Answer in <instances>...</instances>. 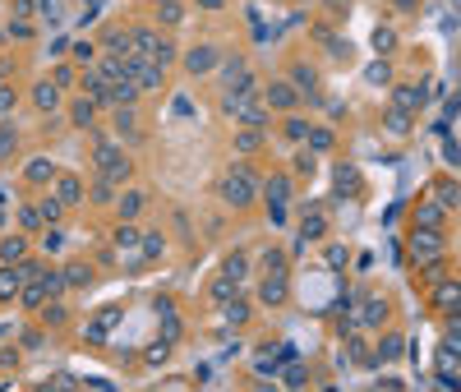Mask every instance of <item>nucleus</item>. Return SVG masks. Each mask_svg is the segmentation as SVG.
Wrapping results in <instances>:
<instances>
[{"instance_id":"6","label":"nucleus","mask_w":461,"mask_h":392,"mask_svg":"<svg viewBox=\"0 0 461 392\" xmlns=\"http://www.w3.org/2000/svg\"><path fill=\"white\" fill-rule=\"evenodd\" d=\"M259 296H263V305H281V300H286V272H272V277H263Z\"/></svg>"},{"instance_id":"20","label":"nucleus","mask_w":461,"mask_h":392,"mask_svg":"<svg viewBox=\"0 0 461 392\" xmlns=\"http://www.w3.org/2000/svg\"><path fill=\"white\" fill-rule=\"evenodd\" d=\"M360 323H365V328H378V323H383V305H378V300H369V305H365V319H360Z\"/></svg>"},{"instance_id":"8","label":"nucleus","mask_w":461,"mask_h":392,"mask_svg":"<svg viewBox=\"0 0 461 392\" xmlns=\"http://www.w3.org/2000/svg\"><path fill=\"white\" fill-rule=\"evenodd\" d=\"M56 199H61V203H78V199H83L78 175H61V180H56Z\"/></svg>"},{"instance_id":"32","label":"nucleus","mask_w":461,"mask_h":392,"mask_svg":"<svg viewBox=\"0 0 461 392\" xmlns=\"http://www.w3.org/2000/svg\"><path fill=\"white\" fill-rule=\"evenodd\" d=\"M115 244H125V249H130V244H139V231H134V227H120V235H115Z\"/></svg>"},{"instance_id":"25","label":"nucleus","mask_w":461,"mask_h":392,"mask_svg":"<svg viewBox=\"0 0 461 392\" xmlns=\"http://www.w3.org/2000/svg\"><path fill=\"white\" fill-rule=\"evenodd\" d=\"M318 235H323V217H309L305 231H300V244H305V240H318Z\"/></svg>"},{"instance_id":"29","label":"nucleus","mask_w":461,"mask_h":392,"mask_svg":"<svg viewBox=\"0 0 461 392\" xmlns=\"http://www.w3.org/2000/svg\"><path fill=\"white\" fill-rule=\"evenodd\" d=\"M162 24H180V5L175 0H162Z\"/></svg>"},{"instance_id":"33","label":"nucleus","mask_w":461,"mask_h":392,"mask_svg":"<svg viewBox=\"0 0 461 392\" xmlns=\"http://www.w3.org/2000/svg\"><path fill=\"white\" fill-rule=\"evenodd\" d=\"M83 282H88V268H70L65 272V287H83Z\"/></svg>"},{"instance_id":"5","label":"nucleus","mask_w":461,"mask_h":392,"mask_svg":"<svg viewBox=\"0 0 461 392\" xmlns=\"http://www.w3.org/2000/svg\"><path fill=\"white\" fill-rule=\"evenodd\" d=\"M24 282H28V272H24V268H9V263H5V268H0V300H14L19 291H24Z\"/></svg>"},{"instance_id":"3","label":"nucleus","mask_w":461,"mask_h":392,"mask_svg":"<svg viewBox=\"0 0 461 392\" xmlns=\"http://www.w3.org/2000/svg\"><path fill=\"white\" fill-rule=\"evenodd\" d=\"M438 254H443V235L429 231V227H415V235H410V259L429 263V259H438Z\"/></svg>"},{"instance_id":"41","label":"nucleus","mask_w":461,"mask_h":392,"mask_svg":"<svg viewBox=\"0 0 461 392\" xmlns=\"http://www.w3.org/2000/svg\"><path fill=\"white\" fill-rule=\"evenodd\" d=\"M457 328H461V296H457Z\"/></svg>"},{"instance_id":"18","label":"nucleus","mask_w":461,"mask_h":392,"mask_svg":"<svg viewBox=\"0 0 461 392\" xmlns=\"http://www.w3.org/2000/svg\"><path fill=\"white\" fill-rule=\"evenodd\" d=\"M268 199H272V208H286V180H281V175H272V185H268Z\"/></svg>"},{"instance_id":"1","label":"nucleus","mask_w":461,"mask_h":392,"mask_svg":"<svg viewBox=\"0 0 461 392\" xmlns=\"http://www.w3.org/2000/svg\"><path fill=\"white\" fill-rule=\"evenodd\" d=\"M97 171H102L106 175V180H111V185H120V180H130V171H134V166H130V157H125L120 153V143H111V139H102V143H97Z\"/></svg>"},{"instance_id":"11","label":"nucleus","mask_w":461,"mask_h":392,"mask_svg":"<svg viewBox=\"0 0 461 392\" xmlns=\"http://www.w3.org/2000/svg\"><path fill=\"white\" fill-rule=\"evenodd\" d=\"M33 102L42 106V111H56V106H61V93H56V83H37Z\"/></svg>"},{"instance_id":"38","label":"nucleus","mask_w":461,"mask_h":392,"mask_svg":"<svg viewBox=\"0 0 461 392\" xmlns=\"http://www.w3.org/2000/svg\"><path fill=\"white\" fill-rule=\"evenodd\" d=\"M438 199H443V203H457V199H461L457 185H438Z\"/></svg>"},{"instance_id":"13","label":"nucleus","mask_w":461,"mask_h":392,"mask_svg":"<svg viewBox=\"0 0 461 392\" xmlns=\"http://www.w3.org/2000/svg\"><path fill=\"white\" fill-rule=\"evenodd\" d=\"M291 83H296V88H305L309 97L318 93V78H314V70H309V65H296V70H291Z\"/></svg>"},{"instance_id":"19","label":"nucleus","mask_w":461,"mask_h":392,"mask_svg":"<svg viewBox=\"0 0 461 392\" xmlns=\"http://www.w3.org/2000/svg\"><path fill=\"white\" fill-rule=\"evenodd\" d=\"M263 272H286V259H281V249H268V254H263Z\"/></svg>"},{"instance_id":"10","label":"nucleus","mask_w":461,"mask_h":392,"mask_svg":"<svg viewBox=\"0 0 461 392\" xmlns=\"http://www.w3.org/2000/svg\"><path fill=\"white\" fill-rule=\"evenodd\" d=\"M415 227H429V231H438V227H443V208H438V203H425V208L415 212Z\"/></svg>"},{"instance_id":"15","label":"nucleus","mask_w":461,"mask_h":392,"mask_svg":"<svg viewBox=\"0 0 461 392\" xmlns=\"http://www.w3.org/2000/svg\"><path fill=\"white\" fill-rule=\"evenodd\" d=\"M259 130H254V125H244V130L240 134H235V148H240V153H254V148H259Z\"/></svg>"},{"instance_id":"2","label":"nucleus","mask_w":461,"mask_h":392,"mask_svg":"<svg viewBox=\"0 0 461 392\" xmlns=\"http://www.w3.org/2000/svg\"><path fill=\"white\" fill-rule=\"evenodd\" d=\"M222 199H227L231 208H249V203H254V175H249V166H235L227 180H222Z\"/></svg>"},{"instance_id":"23","label":"nucleus","mask_w":461,"mask_h":392,"mask_svg":"<svg viewBox=\"0 0 461 392\" xmlns=\"http://www.w3.org/2000/svg\"><path fill=\"white\" fill-rule=\"evenodd\" d=\"M286 139H309V125L300 120V115H291V120H286Z\"/></svg>"},{"instance_id":"28","label":"nucleus","mask_w":461,"mask_h":392,"mask_svg":"<svg viewBox=\"0 0 461 392\" xmlns=\"http://www.w3.org/2000/svg\"><path fill=\"white\" fill-rule=\"evenodd\" d=\"M227 319H231V323H244V319H249V305H244V300H235V305H227Z\"/></svg>"},{"instance_id":"21","label":"nucleus","mask_w":461,"mask_h":392,"mask_svg":"<svg viewBox=\"0 0 461 392\" xmlns=\"http://www.w3.org/2000/svg\"><path fill=\"white\" fill-rule=\"evenodd\" d=\"M244 272H249V263H244V254H235V259H227V277L244 282Z\"/></svg>"},{"instance_id":"22","label":"nucleus","mask_w":461,"mask_h":392,"mask_svg":"<svg viewBox=\"0 0 461 392\" xmlns=\"http://www.w3.org/2000/svg\"><path fill=\"white\" fill-rule=\"evenodd\" d=\"M130 46H134V37H125V33H111V37H106V51H130Z\"/></svg>"},{"instance_id":"27","label":"nucleus","mask_w":461,"mask_h":392,"mask_svg":"<svg viewBox=\"0 0 461 392\" xmlns=\"http://www.w3.org/2000/svg\"><path fill=\"white\" fill-rule=\"evenodd\" d=\"M143 254H148V259H162V235H143Z\"/></svg>"},{"instance_id":"30","label":"nucleus","mask_w":461,"mask_h":392,"mask_svg":"<svg viewBox=\"0 0 461 392\" xmlns=\"http://www.w3.org/2000/svg\"><path fill=\"white\" fill-rule=\"evenodd\" d=\"M378 351H383L378 360H397V351H401V337H383V346H378Z\"/></svg>"},{"instance_id":"9","label":"nucleus","mask_w":461,"mask_h":392,"mask_svg":"<svg viewBox=\"0 0 461 392\" xmlns=\"http://www.w3.org/2000/svg\"><path fill=\"white\" fill-rule=\"evenodd\" d=\"M24 249H28L24 235H5V240H0V263H19V259H24Z\"/></svg>"},{"instance_id":"39","label":"nucleus","mask_w":461,"mask_h":392,"mask_svg":"<svg viewBox=\"0 0 461 392\" xmlns=\"http://www.w3.org/2000/svg\"><path fill=\"white\" fill-rule=\"evenodd\" d=\"M9 106H14V93L5 88V93H0V111H9Z\"/></svg>"},{"instance_id":"35","label":"nucleus","mask_w":461,"mask_h":392,"mask_svg":"<svg viewBox=\"0 0 461 392\" xmlns=\"http://www.w3.org/2000/svg\"><path fill=\"white\" fill-rule=\"evenodd\" d=\"M93 199H97V203L111 199V180H106V175H102V185H93Z\"/></svg>"},{"instance_id":"26","label":"nucleus","mask_w":461,"mask_h":392,"mask_svg":"<svg viewBox=\"0 0 461 392\" xmlns=\"http://www.w3.org/2000/svg\"><path fill=\"white\" fill-rule=\"evenodd\" d=\"M37 208H42L46 222H61V208H65V203H61V199H46V203H37Z\"/></svg>"},{"instance_id":"17","label":"nucleus","mask_w":461,"mask_h":392,"mask_svg":"<svg viewBox=\"0 0 461 392\" xmlns=\"http://www.w3.org/2000/svg\"><path fill=\"white\" fill-rule=\"evenodd\" d=\"M309 148L314 153H328L332 148V130H323V125H318V130H309Z\"/></svg>"},{"instance_id":"4","label":"nucleus","mask_w":461,"mask_h":392,"mask_svg":"<svg viewBox=\"0 0 461 392\" xmlns=\"http://www.w3.org/2000/svg\"><path fill=\"white\" fill-rule=\"evenodd\" d=\"M263 102H268L272 111H296V106H300V88H296V83H286V78H277V83H268Z\"/></svg>"},{"instance_id":"31","label":"nucleus","mask_w":461,"mask_h":392,"mask_svg":"<svg viewBox=\"0 0 461 392\" xmlns=\"http://www.w3.org/2000/svg\"><path fill=\"white\" fill-rule=\"evenodd\" d=\"M457 296H461L457 282H452V287H438V305H457Z\"/></svg>"},{"instance_id":"40","label":"nucleus","mask_w":461,"mask_h":392,"mask_svg":"<svg viewBox=\"0 0 461 392\" xmlns=\"http://www.w3.org/2000/svg\"><path fill=\"white\" fill-rule=\"evenodd\" d=\"M199 5H203V9H222V0H199Z\"/></svg>"},{"instance_id":"37","label":"nucleus","mask_w":461,"mask_h":392,"mask_svg":"<svg viewBox=\"0 0 461 392\" xmlns=\"http://www.w3.org/2000/svg\"><path fill=\"white\" fill-rule=\"evenodd\" d=\"M254 374H268V378H272V374H277V360H272V356L259 360V365H254Z\"/></svg>"},{"instance_id":"36","label":"nucleus","mask_w":461,"mask_h":392,"mask_svg":"<svg viewBox=\"0 0 461 392\" xmlns=\"http://www.w3.org/2000/svg\"><path fill=\"white\" fill-rule=\"evenodd\" d=\"M305 378H309L305 365H291V369H286V383H305Z\"/></svg>"},{"instance_id":"34","label":"nucleus","mask_w":461,"mask_h":392,"mask_svg":"<svg viewBox=\"0 0 461 392\" xmlns=\"http://www.w3.org/2000/svg\"><path fill=\"white\" fill-rule=\"evenodd\" d=\"M337 190H346V194H351V190H356V171H351V166H346V171H341V175H337Z\"/></svg>"},{"instance_id":"7","label":"nucleus","mask_w":461,"mask_h":392,"mask_svg":"<svg viewBox=\"0 0 461 392\" xmlns=\"http://www.w3.org/2000/svg\"><path fill=\"white\" fill-rule=\"evenodd\" d=\"M212 65H217V51H212V46H194V51L185 56V70L190 74H208Z\"/></svg>"},{"instance_id":"16","label":"nucleus","mask_w":461,"mask_h":392,"mask_svg":"<svg viewBox=\"0 0 461 392\" xmlns=\"http://www.w3.org/2000/svg\"><path fill=\"white\" fill-rule=\"evenodd\" d=\"M74 125H93V115H97V106L93 102H88V97H78V102H74Z\"/></svg>"},{"instance_id":"12","label":"nucleus","mask_w":461,"mask_h":392,"mask_svg":"<svg viewBox=\"0 0 461 392\" xmlns=\"http://www.w3.org/2000/svg\"><path fill=\"white\" fill-rule=\"evenodd\" d=\"M143 203H148V199H143L139 190L120 194V217H125V222H130V217H139V212H143Z\"/></svg>"},{"instance_id":"24","label":"nucleus","mask_w":461,"mask_h":392,"mask_svg":"<svg viewBox=\"0 0 461 392\" xmlns=\"http://www.w3.org/2000/svg\"><path fill=\"white\" fill-rule=\"evenodd\" d=\"M397 106H401V111H415V106H420V93H410V88H397Z\"/></svg>"},{"instance_id":"14","label":"nucleus","mask_w":461,"mask_h":392,"mask_svg":"<svg viewBox=\"0 0 461 392\" xmlns=\"http://www.w3.org/2000/svg\"><path fill=\"white\" fill-rule=\"evenodd\" d=\"M51 175H56V166H51V162H46V157H33V162H28V180H33V185H42V180H51Z\"/></svg>"}]
</instances>
